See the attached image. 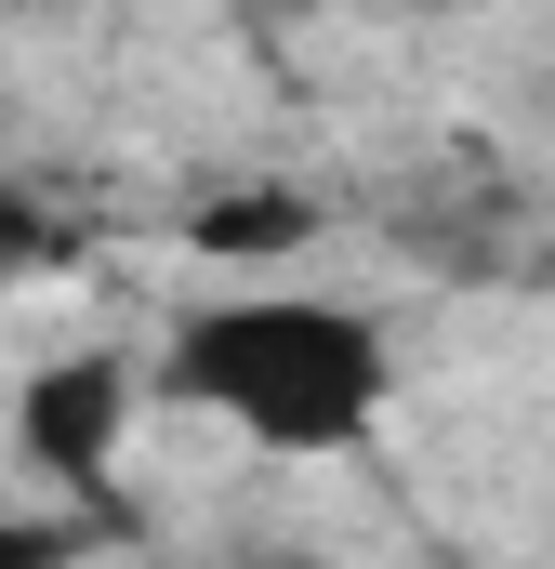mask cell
<instances>
[{"mask_svg":"<svg viewBox=\"0 0 555 569\" xmlns=\"http://www.w3.org/2000/svg\"><path fill=\"white\" fill-rule=\"evenodd\" d=\"M107 557V517L80 503H0V569H93Z\"/></svg>","mask_w":555,"mask_h":569,"instance_id":"cell-5","label":"cell"},{"mask_svg":"<svg viewBox=\"0 0 555 569\" xmlns=\"http://www.w3.org/2000/svg\"><path fill=\"white\" fill-rule=\"evenodd\" d=\"M0 425H13V463L40 490H67L80 517L120 530V463H133V425H145V358H120V345L27 358V385H13Z\"/></svg>","mask_w":555,"mask_h":569,"instance_id":"cell-2","label":"cell"},{"mask_svg":"<svg viewBox=\"0 0 555 569\" xmlns=\"http://www.w3.org/2000/svg\"><path fill=\"white\" fill-rule=\"evenodd\" d=\"M304 239H317V199L304 186H252V199L185 212V252H212V266H291Z\"/></svg>","mask_w":555,"mask_h":569,"instance_id":"cell-3","label":"cell"},{"mask_svg":"<svg viewBox=\"0 0 555 569\" xmlns=\"http://www.w3.org/2000/svg\"><path fill=\"white\" fill-rule=\"evenodd\" d=\"M145 411H199L265 463H344L397 411V345L344 291L239 279L172 305V331L145 345Z\"/></svg>","mask_w":555,"mask_h":569,"instance_id":"cell-1","label":"cell"},{"mask_svg":"<svg viewBox=\"0 0 555 569\" xmlns=\"http://www.w3.org/2000/svg\"><path fill=\"white\" fill-rule=\"evenodd\" d=\"M67 266H80V226L53 212V186H40V172H13V159H0V291L67 279Z\"/></svg>","mask_w":555,"mask_h":569,"instance_id":"cell-4","label":"cell"},{"mask_svg":"<svg viewBox=\"0 0 555 569\" xmlns=\"http://www.w3.org/2000/svg\"><path fill=\"white\" fill-rule=\"evenodd\" d=\"M265 569H317V557H265Z\"/></svg>","mask_w":555,"mask_h":569,"instance_id":"cell-6","label":"cell"}]
</instances>
